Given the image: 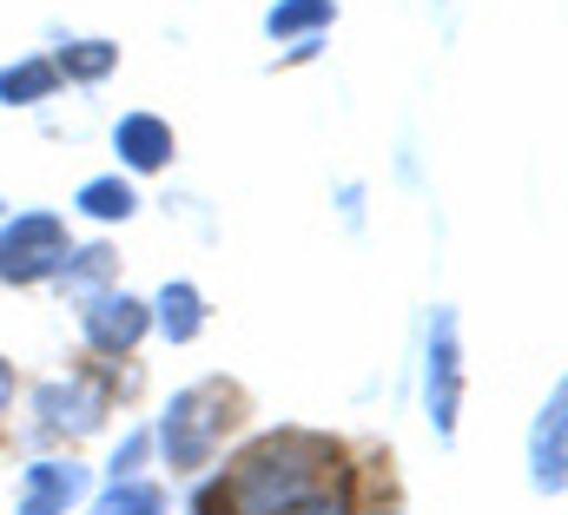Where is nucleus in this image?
I'll return each instance as SVG.
<instances>
[{
    "mask_svg": "<svg viewBox=\"0 0 568 515\" xmlns=\"http://www.w3.org/2000/svg\"><path fill=\"white\" fill-rule=\"evenodd\" d=\"M337 463V450L311 430H278L265 443H252L225 483V503L232 515H284L291 503L317 496V476Z\"/></svg>",
    "mask_w": 568,
    "mask_h": 515,
    "instance_id": "nucleus-1",
    "label": "nucleus"
},
{
    "mask_svg": "<svg viewBox=\"0 0 568 515\" xmlns=\"http://www.w3.org/2000/svg\"><path fill=\"white\" fill-rule=\"evenodd\" d=\"M232 410H239V396L225 384L179 390V396L165 403V416H159V450H165V463H172V469H205V463L219 456L225 430H232Z\"/></svg>",
    "mask_w": 568,
    "mask_h": 515,
    "instance_id": "nucleus-2",
    "label": "nucleus"
},
{
    "mask_svg": "<svg viewBox=\"0 0 568 515\" xmlns=\"http://www.w3.org/2000/svg\"><path fill=\"white\" fill-rule=\"evenodd\" d=\"M67 225L53 212H20L0 225V277L7 284H40L53 271H67Z\"/></svg>",
    "mask_w": 568,
    "mask_h": 515,
    "instance_id": "nucleus-3",
    "label": "nucleus"
},
{
    "mask_svg": "<svg viewBox=\"0 0 568 515\" xmlns=\"http://www.w3.org/2000/svg\"><path fill=\"white\" fill-rule=\"evenodd\" d=\"M456 403H463V357H456V317L436 311L429 317V357H424V410L429 430L449 443L456 436Z\"/></svg>",
    "mask_w": 568,
    "mask_h": 515,
    "instance_id": "nucleus-4",
    "label": "nucleus"
},
{
    "mask_svg": "<svg viewBox=\"0 0 568 515\" xmlns=\"http://www.w3.org/2000/svg\"><path fill=\"white\" fill-rule=\"evenodd\" d=\"M145 324H152V311H145L140 297H126V291H93L87 311H80V331H87V344H93L100 357L133 351L145 337Z\"/></svg>",
    "mask_w": 568,
    "mask_h": 515,
    "instance_id": "nucleus-5",
    "label": "nucleus"
},
{
    "mask_svg": "<svg viewBox=\"0 0 568 515\" xmlns=\"http://www.w3.org/2000/svg\"><path fill=\"white\" fill-rule=\"evenodd\" d=\"M529 476L542 496H562L568 483V390L556 384L549 403L536 410V430H529Z\"/></svg>",
    "mask_w": 568,
    "mask_h": 515,
    "instance_id": "nucleus-6",
    "label": "nucleus"
},
{
    "mask_svg": "<svg viewBox=\"0 0 568 515\" xmlns=\"http://www.w3.org/2000/svg\"><path fill=\"white\" fill-rule=\"evenodd\" d=\"M106 377H67V384H47L33 396V410H40V423L47 430H100V416H106Z\"/></svg>",
    "mask_w": 568,
    "mask_h": 515,
    "instance_id": "nucleus-7",
    "label": "nucleus"
},
{
    "mask_svg": "<svg viewBox=\"0 0 568 515\" xmlns=\"http://www.w3.org/2000/svg\"><path fill=\"white\" fill-rule=\"evenodd\" d=\"M80 496H87L80 463H27L20 476V515H67Z\"/></svg>",
    "mask_w": 568,
    "mask_h": 515,
    "instance_id": "nucleus-8",
    "label": "nucleus"
},
{
    "mask_svg": "<svg viewBox=\"0 0 568 515\" xmlns=\"http://www.w3.org/2000/svg\"><path fill=\"white\" fill-rule=\"evenodd\" d=\"M113 152H120L133 172H159V165L172 159V127L152 120V113H126V120L113 127Z\"/></svg>",
    "mask_w": 568,
    "mask_h": 515,
    "instance_id": "nucleus-9",
    "label": "nucleus"
},
{
    "mask_svg": "<svg viewBox=\"0 0 568 515\" xmlns=\"http://www.w3.org/2000/svg\"><path fill=\"white\" fill-rule=\"evenodd\" d=\"M159 324H165L172 344H192L199 324H205V297H199L192 284H165V291H159Z\"/></svg>",
    "mask_w": 568,
    "mask_h": 515,
    "instance_id": "nucleus-10",
    "label": "nucleus"
},
{
    "mask_svg": "<svg viewBox=\"0 0 568 515\" xmlns=\"http://www.w3.org/2000/svg\"><path fill=\"white\" fill-rule=\"evenodd\" d=\"M73 205H80L87 219L113 225V219H133V205H140V199H133V185H126V179H87Z\"/></svg>",
    "mask_w": 568,
    "mask_h": 515,
    "instance_id": "nucleus-11",
    "label": "nucleus"
},
{
    "mask_svg": "<svg viewBox=\"0 0 568 515\" xmlns=\"http://www.w3.org/2000/svg\"><path fill=\"white\" fill-rule=\"evenodd\" d=\"M53 80H60V73H53V60H20V67H7V73H0V100H7V107H33V100H47V93H53Z\"/></svg>",
    "mask_w": 568,
    "mask_h": 515,
    "instance_id": "nucleus-12",
    "label": "nucleus"
},
{
    "mask_svg": "<svg viewBox=\"0 0 568 515\" xmlns=\"http://www.w3.org/2000/svg\"><path fill=\"white\" fill-rule=\"evenodd\" d=\"M93 515H165V496L152 483H140V476H113V489L100 496Z\"/></svg>",
    "mask_w": 568,
    "mask_h": 515,
    "instance_id": "nucleus-13",
    "label": "nucleus"
},
{
    "mask_svg": "<svg viewBox=\"0 0 568 515\" xmlns=\"http://www.w3.org/2000/svg\"><path fill=\"white\" fill-rule=\"evenodd\" d=\"M113 60H120V47H106V40H73V47L53 60V73H67V80H100V73H113Z\"/></svg>",
    "mask_w": 568,
    "mask_h": 515,
    "instance_id": "nucleus-14",
    "label": "nucleus"
},
{
    "mask_svg": "<svg viewBox=\"0 0 568 515\" xmlns=\"http://www.w3.org/2000/svg\"><path fill=\"white\" fill-rule=\"evenodd\" d=\"M324 20H331V0H284V7H272V13H265V27H272V33H311V27H324Z\"/></svg>",
    "mask_w": 568,
    "mask_h": 515,
    "instance_id": "nucleus-15",
    "label": "nucleus"
},
{
    "mask_svg": "<svg viewBox=\"0 0 568 515\" xmlns=\"http://www.w3.org/2000/svg\"><path fill=\"white\" fill-rule=\"evenodd\" d=\"M284 515H351V503L344 496H304V503H291Z\"/></svg>",
    "mask_w": 568,
    "mask_h": 515,
    "instance_id": "nucleus-16",
    "label": "nucleus"
},
{
    "mask_svg": "<svg viewBox=\"0 0 568 515\" xmlns=\"http://www.w3.org/2000/svg\"><path fill=\"white\" fill-rule=\"evenodd\" d=\"M140 456H145V436H126V443L113 450V476H126V469H133Z\"/></svg>",
    "mask_w": 568,
    "mask_h": 515,
    "instance_id": "nucleus-17",
    "label": "nucleus"
},
{
    "mask_svg": "<svg viewBox=\"0 0 568 515\" xmlns=\"http://www.w3.org/2000/svg\"><path fill=\"white\" fill-rule=\"evenodd\" d=\"M199 515H232V503H225V483H212V489L199 496Z\"/></svg>",
    "mask_w": 568,
    "mask_h": 515,
    "instance_id": "nucleus-18",
    "label": "nucleus"
},
{
    "mask_svg": "<svg viewBox=\"0 0 568 515\" xmlns=\"http://www.w3.org/2000/svg\"><path fill=\"white\" fill-rule=\"evenodd\" d=\"M7 403H13V371L0 364V410H7Z\"/></svg>",
    "mask_w": 568,
    "mask_h": 515,
    "instance_id": "nucleus-19",
    "label": "nucleus"
}]
</instances>
